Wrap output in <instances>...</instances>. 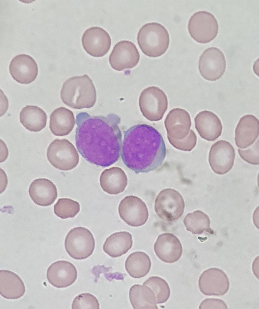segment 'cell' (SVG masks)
<instances>
[{"instance_id": "6da1fadb", "label": "cell", "mask_w": 259, "mask_h": 309, "mask_svg": "<svg viewBox=\"0 0 259 309\" xmlns=\"http://www.w3.org/2000/svg\"><path fill=\"white\" fill-rule=\"evenodd\" d=\"M120 118L111 113L91 116L85 112L76 116L75 143L81 155L89 163L103 167L115 163L121 154Z\"/></svg>"}, {"instance_id": "7a4b0ae2", "label": "cell", "mask_w": 259, "mask_h": 309, "mask_svg": "<svg viewBox=\"0 0 259 309\" xmlns=\"http://www.w3.org/2000/svg\"><path fill=\"white\" fill-rule=\"evenodd\" d=\"M121 157L125 165L136 174L157 168L166 155L163 137L153 127L144 124L134 125L124 132Z\"/></svg>"}, {"instance_id": "3957f363", "label": "cell", "mask_w": 259, "mask_h": 309, "mask_svg": "<svg viewBox=\"0 0 259 309\" xmlns=\"http://www.w3.org/2000/svg\"><path fill=\"white\" fill-rule=\"evenodd\" d=\"M60 97L63 103L72 108H90L95 104L96 93L92 80L85 74L67 80L63 84Z\"/></svg>"}, {"instance_id": "277c9868", "label": "cell", "mask_w": 259, "mask_h": 309, "mask_svg": "<svg viewBox=\"0 0 259 309\" xmlns=\"http://www.w3.org/2000/svg\"><path fill=\"white\" fill-rule=\"evenodd\" d=\"M141 49L146 56L153 58L159 57L166 51L170 37L166 28L156 22L145 24L140 28L137 36Z\"/></svg>"}, {"instance_id": "5b68a950", "label": "cell", "mask_w": 259, "mask_h": 309, "mask_svg": "<svg viewBox=\"0 0 259 309\" xmlns=\"http://www.w3.org/2000/svg\"><path fill=\"white\" fill-rule=\"evenodd\" d=\"M47 159L55 168L68 171L75 168L79 156L74 145L66 139H56L49 144L47 151Z\"/></svg>"}, {"instance_id": "8992f818", "label": "cell", "mask_w": 259, "mask_h": 309, "mask_svg": "<svg viewBox=\"0 0 259 309\" xmlns=\"http://www.w3.org/2000/svg\"><path fill=\"white\" fill-rule=\"evenodd\" d=\"M185 206L182 196L171 188L162 190L155 201V212L161 219L168 222H174L180 218L184 213Z\"/></svg>"}, {"instance_id": "52a82bcc", "label": "cell", "mask_w": 259, "mask_h": 309, "mask_svg": "<svg viewBox=\"0 0 259 309\" xmlns=\"http://www.w3.org/2000/svg\"><path fill=\"white\" fill-rule=\"evenodd\" d=\"M139 105L143 115L146 119L157 121L162 119L167 110L168 101L163 90L158 87L152 86L141 92Z\"/></svg>"}, {"instance_id": "ba28073f", "label": "cell", "mask_w": 259, "mask_h": 309, "mask_svg": "<svg viewBox=\"0 0 259 309\" xmlns=\"http://www.w3.org/2000/svg\"><path fill=\"white\" fill-rule=\"evenodd\" d=\"M65 250L69 255L77 260H82L90 256L95 247L92 234L87 228L77 227L71 229L65 241Z\"/></svg>"}, {"instance_id": "9c48e42d", "label": "cell", "mask_w": 259, "mask_h": 309, "mask_svg": "<svg viewBox=\"0 0 259 309\" xmlns=\"http://www.w3.org/2000/svg\"><path fill=\"white\" fill-rule=\"evenodd\" d=\"M188 30L191 37L201 43H207L213 40L218 31V22L210 12L200 11L194 13L190 18Z\"/></svg>"}, {"instance_id": "30bf717a", "label": "cell", "mask_w": 259, "mask_h": 309, "mask_svg": "<svg viewBox=\"0 0 259 309\" xmlns=\"http://www.w3.org/2000/svg\"><path fill=\"white\" fill-rule=\"evenodd\" d=\"M198 69L202 77L205 80L216 81L224 74L226 67L224 55L221 51L216 47L205 49L200 56Z\"/></svg>"}, {"instance_id": "8fae6325", "label": "cell", "mask_w": 259, "mask_h": 309, "mask_svg": "<svg viewBox=\"0 0 259 309\" xmlns=\"http://www.w3.org/2000/svg\"><path fill=\"white\" fill-rule=\"evenodd\" d=\"M235 157V150L232 145L227 141L220 140L211 146L209 154L208 161L214 173L222 175L232 169Z\"/></svg>"}, {"instance_id": "7c38bea8", "label": "cell", "mask_w": 259, "mask_h": 309, "mask_svg": "<svg viewBox=\"0 0 259 309\" xmlns=\"http://www.w3.org/2000/svg\"><path fill=\"white\" fill-rule=\"evenodd\" d=\"M118 212L121 218L128 225L133 227L143 225L149 216L145 202L140 198L133 195L127 196L121 201Z\"/></svg>"}, {"instance_id": "4fadbf2b", "label": "cell", "mask_w": 259, "mask_h": 309, "mask_svg": "<svg viewBox=\"0 0 259 309\" xmlns=\"http://www.w3.org/2000/svg\"><path fill=\"white\" fill-rule=\"evenodd\" d=\"M139 53L136 45L130 41H120L114 46L109 57L112 68L118 71L131 69L140 60Z\"/></svg>"}, {"instance_id": "5bb4252c", "label": "cell", "mask_w": 259, "mask_h": 309, "mask_svg": "<svg viewBox=\"0 0 259 309\" xmlns=\"http://www.w3.org/2000/svg\"><path fill=\"white\" fill-rule=\"evenodd\" d=\"M198 286L201 292L207 296H220L228 291L229 280L221 269L211 268L204 271L199 277Z\"/></svg>"}, {"instance_id": "9a60e30c", "label": "cell", "mask_w": 259, "mask_h": 309, "mask_svg": "<svg viewBox=\"0 0 259 309\" xmlns=\"http://www.w3.org/2000/svg\"><path fill=\"white\" fill-rule=\"evenodd\" d=\"M82 45L86 52L91 56L101 57L109 51L111 40L108 33L103 28L97 27H90L83 33Z\"/></svg>"}, {"instance_id": "2e32d148", "label": "cell", "mask_w": 259, "mask_h": 309, "mask_svg": "<svg viewBox=\"0 0 259 309\" xmlns=\"http://www.w3.org/2000/svg\"><path fill=\"white\" fill-rule=\"evenodd\" d=\"M10 74L18 83L28 84L33 82L38 74L36 62L30 56L18 54L11 60L9 65Z\"/></svg>"}, {"instance_id": "e0dca14e", "label": "cell", "mask_w": 259, "mask_h": 309, "mask_svg": "<svg viewBox=\"0 0 259 309\" xmlns=\"http://www.w3.org/2000/svg\"><path fill=\"white\" fill-rule=\"evenodd\" d=\"M164 125L167 137L175 140L182 139L187 136L191 129V117L185 110L174 108L167 114Z\"/></svg>"}, {"instance_id": "ac0fdd59", "label": "cell", "mask_w": 259, "mask_h": 309, "mask_svg": "<svg viewBox=\"0 0 259 309\" xmlns=\"http://www.w3.org/2000/svg\"><path fill=\"white\" fill-rule=\"evenodd\" d=\"M77 272L74 266L65 260L55 261L48 267L46 278L52 286L58 288L69 287L76 280Z\"/></svg>"}, {"instance_id": "d6986e66", "label": "cell", "mask_w": 259, "mask_h": 309, "mask_svg": "<svg viewBox=\"0 0 259 309\" xmlns=\"http://www.w3.org/2000/svg\"><path fill=\"white\" fill-rule=\"evenodd\" d=\"M155 253L162 261L172 263L181 257L183 249L178 237L172 234L165 233L158 237L154 245Z\"/></svg>"}, {"instance_id": "ffe728a7", "label": "cell", "mask_w": 259, "mask_h": 309, "mask_svg": "<svg viewBox=\"0 0 259 309\" xmlns=\"http://www.w3.org/2000/svg\"><path fill=\"white\" fill-rule=\"evenodd\" d=\"M195 126L200 136L208 141H213L221 135L223 126L219 117L212 112H200L194 119Z\"/></svg>"}, {"instance_id": "44dd1931", "label": "cell", "mask_w": 259, "mask_h": 309, "mask_svg": "<svg viewBox=\"0 0 259 309\" xmlns=\"http://www.w3.org/2000/svg\"><path fill=\"white\" fill-rule=\"evenodd\" d=\"M259 135L258 119L251 114L244 115L240 118L235 128V144L239 148H246L254 143Z\"/></svg>"}, {"instance_id": "7402d4cb", "label": "cell", "mask_w": 259, "mask_h": 309, "mask_svg": "<svg viewBox=\"0 0 259 309\" xmlns=\"http://www.w3.org/2000/svg\"><path fill=\"white\" fill-rule=\"evenodd\" d=\"M28 192L34 202L42 206H47L53 204L58 196L55 184L50 180L45 178L33 180L30 186Z\"/></svg>"}, {"instance_id": "603a6c76", "label": "cell", "mask_w": 259, "mask_h": 309, "mask_svg": "<svg viewBox=\"0 0 259 309\" xmlns=\"http://www.w3.org/2000/svg\"><path fill=\"white\" fill-rule=\"evenodd\" d=\"M25 292L24 283L18 275L8 270H0V294L2 297L17 299L23 296Z\"/></svg>"}, {"instance_id": "cb8c5ba5", "label": "cell", "mask_w": 259, "mask_h": 309, "mask_svg": "<svg viewBox=\"0 0 259 309\" xmlns=\"http://www.w3.org/2000/svg\"><path fill=\"white\" fill-rule=\"evenodd\" d=\"M75 123L74 113L65 107H61L55 109L50 115L49 129L55 136L68 135L73 129Z\"/></svg>"}, {"instance_id": "d4e9b609", "label": "cell", "mask_w": 259, "mask_h": 309, "mask_svg": "<svg viewBox=\"0 0 259 309\" xmlns=\"http://www.w3.org/2000/svg\"><path fill=\"white\" fill-rule=\"evenodd\" d=\"M99 180L103 190L112 195L123 192L128 183L127 177L125 172L117 167L104 170L100 175Z\"/></svg>"}, {"instance_id": "484cf974", "label": "cell", "mask_w": 259, "mask_h": 309, "mask_svg": "<svg viewBox=\"0 0 259 309\" xmlns=\"http://www.w3.org/2000/svg\"><path fill=\"white\" fill-rule=\"evenodd\" d=\"M131 234L126 231L114 233L106 239L103 246L104 252L112 258L126 253L132 246Z\"/></svg>"}, {"instance_id": "4316f807", "label": "cell", "mask_w": 259, "mask_h": 309, "mask_svg": "<svg viewBox=\"0 0 259 309\" xmlns=\"http://www.w3.org/2000/svg\"><path fill=\"white\" fill-rule=\"evenodd\" d=\"M47 119L45 111L36 106H27L22 108L20 113L21 123L31 132L41 131L46 126Z\"/></svg>"}, {"instance_id": "83f0119b", "label": "cell", "mask_w": 259, "mask_h": 309, "mask_svg": "<svg viewBox=\"0 0 259 309\" xmlns=\"http://www.w3.org/2000/svg\"><path fill=\"white\" fill-rule=\"evenodd\" d=\"M129 300L134 309H158L155 296L147 286L136 284L130 288Z\"/></svg>"}, {"instance_id": "f1b7e54d", "label": "cell", "mask_w": 259, "mask_h": 309, "mask_svg": "<svg viewBox=\"0 0 259 309\" xmlns=\"http://www.w3.org/2000/svg\"><path fill=\"white\" fill-rule=\"evenodd\" d=\"M151 266V260L148 255L141 251L131 253L125 263V269L128 273L136 279L145 276L149 272Z\"/></svg>"}, {"instance_id": "f546056e", "label": "cell", "mask_w": 259, "mask_h": 309, "mask_svg": "<svg viewBox=\"0 0 259 309\" xmlns=\"http://www.w3.org/2000/svg\"><path fill=\"white\" fill-rule=\"evenodd\" d=\"M183 222L186 230L194 234H201L204 232L212 234L214 233L210 227L208 216L200 210L188 213Z\"/></svg>"}, {"instance_id": "4dcf8cb0", "label": "cell", "mask_w": 259, "mask_h": 309, "mask_svg": "<svg viewBox=\"0 0 259 309\" xmlns=\"http://www.w3.org/2000/svg\"><path fill=\"white\" fill-rule=\"evenodd\" d=\"M143 284L150 288L155 296L157 304L166 302L169 298L170 290L166 281L157 276H152L147 279Z\"/></svg>"}, {"instance_id": "1f68e13d", "label": "cell", "mask_w": 259, "mask_h": 309, "mask_svg": "<svg viewBox=\"0 0 259 309\" xmlns=\"http://www.w3.org/2000/svg\"><path fill=\"white\" fill-rule=\"evenodd\" d=\"M80 211L79 202L68 198L59 199L54 206L55 214L63 219L74 218Z\"/></svg>"}, {"instance_id": "d6a6232c", "label": "cell", "mask_w": 259, "mask_h": 309, "mask_svg": "<svg viewBox=\"0 0 259 309\" xmlns=\"http://www.w3.org/2000/svg\"><path fill=\"white\" fill-rule=\"evenodd\" d=\"M72 309L99 308V304L97 298L88 293H84L76 296L73 301Z\"/></svg>"}, {"instance_id": "836d02e7", "label": "cell", "mask_w": 259, "mask_h": 309, "mask_svg": "<svg viewBox=\"0 0 259 309\" xmlns=\"http://www.w3.org/2000/svg\"><path fill=\"white\" fill-rule=\"evenodd\" d=\"M170 144L175 148L181 151H190L195 147L197 142V137L195 133L190 129L188 135L185 138L175 140L167 137Z\"/></svg>"}, {"instance_id": "e575fe53", "label": "cell", "mask_w": 259, "mask_h": 309, "mask_svg": "<svg viewBox=\"0 0 259 309\" xmlns=\"http://www.w3.org/2000/svg\"><path fill=\"white\" fill-rule=\"evenodd\" d=\"M248 148H238V152L240 157L246 162L252 165H259V138Z\"/></svg>"}, {"instance_id": "d590c367", "label": "cell", "mask_w": 259, "mask_h": 309, "mask_svg": "<svg viewBox=\"0 0 259 309\" xmlns=\"http://www.w3.org/2000/svg\"><path fill=\"white\" fill-rule=\"evenodd\" d=\"M199 309L228 308L227 306L222 300L215 298H208L204 300L200 304Z\"/></svg>"}]
</instances>
